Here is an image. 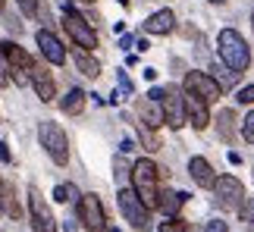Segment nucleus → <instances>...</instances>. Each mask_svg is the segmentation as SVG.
Returning a JSON list of instances; mask_svg holds the SVG:
<instances>
[{"label":"nucleus","instance_id":"ddd939ff","mask_svg":"<svg viewBox=\"0 0 254 232\" xmlns=\"http://www.w3.org/2000/svg\"><path fill=\"white\" fill-rule=\"evenodd\" d=\"M28 82L35 85V94H38V98H41L44 104L57 98V85H54V75H51V69H47V66H41V63H32Z\"/></svg>","mask_w":254,"mask_h":232},{"label":"nucleus","instance_id":"39448f33","mask_svg":"<svg viewBox=\"0 0 254 232\" xmlns=\"http://www.w3.org/2000/svg\"><path fill=\"white\" fill-rule=\"evenodd\" d=\"M242 198H245V185L236 176H217L213 182V204L220 210H239Z\"/></svg>","mask_w":254,"mask_h":232},{"label":"nucleus","instance_id":"c85d7f7f","mask_svg":"<svg viewBox=\"0 0 254 232\" xmlns=\"http://www.w3.org/2000/svg\"><path fill=\"white\" fill-rule=\"evenodd\" d=\"M213 72H220V82H217L220 88H229V85L236 82V72H229V69H213Z\"/></svg>","mask_w":254,"mask_h":232},{"label":"nucleus","instance_id":"f8f14e48","mask_svg":"<svg viewBox=\"0 0 254 232\" xmlns=\"http://www.w3.org/2000/svg\"><path fill=\"white\" fill-rule=\"evenodd\" d=\"M182 88L194 91L198 98H204L207 104H213V101L220 98V91H223L220 85H217V79H210L207 72H189V75H185V85H182Z\"/></svg>","mask_w":254,"mask_h":232},{"label":"nucleus","instance_id":"20e7f679","mask_svg":"<svg viewBox=\"0 0 254 232\" xmlns=\"http://www.w3.org/2000/svg\"><path fill=\"white\" fill-rule=\"evenodd\" d=\"M116 201H120V210H123L126 223H129L132 229H138V232L151 229V210L141 204V198L135 195L132 188H123L120 195H116Z\"/></svg>","mask_w":254,"mask_h":232},{"label":"nucleus","instance_id":"423d86ee","mask_svg":"<svg viewBox=\"0 0 254 232\" xmlns=\"http://www.w3.org/2000/svg\"><path fill=\"white\" fill-rule=\"evenodd\" d=\"M63 28L69 32V38L82 47V51H88V47L94 51L97 47V32L91 28L88 19H82L79 13H75V9H63Z\"/></svg>","mask_w":254,"mask_h":232},{"label":"nucleus","instance_id":"f03ea898","mask_svg":"<svg viewBox=\"0 0 254 232\" xmlns=\"http://www.w3.org/2000/svg\"><path fill=\"white\" fill-rule=\"evenodd\" d=\"M157 179H160V167L154 160H138L132 167V182H135V195L141 198V204L154 210L157 207V198H160V188H157Z\"/></svg>","mask_w":254,"mask_h":232},{"label":"nucleus","instance_id":"c9c22d12","mask_svg":"<svg viewBox=\"0 0 254 232\" xmlns=\"http://www.w3.org/2000/svg\"><path fill=\"white\" fill-rule=\"evenodd\" d=\"M0 160H6V163H9V148H6L3 141H0Z\"/></svg>","mask_w":254,"mask_h":232},{"label":"nucleus","instance_id":"2eb2a0df","mask_svg":"<svg viewBox=\"0 0 254 232\" xmlns=\"http://www.w3.org/2000/svg\"><path fill=\"white\" fill-rule=\"evenodd\" d=\"M189 173L201 188H213V182H217V173H213V167L204 157H191L189 160Z\"/></svg>","mask_w":254,"mask_h":232},{"label":"nucleus","instance_id":"37998d69","mask_svg":"<svg viewBox=\"0 0 254 232\" xmlns=\"http://www.w3.org/2000/svg\"><path fill=\"white\" fill-rule=\"evenodd\" d=\"M0 214H3V204H0Z\"/></svg>","mask_w":254,"mask_h":232},{"label":"nucleus","instance_id":"58836bf2","mask_svg":"<svg viewBox=\"0 0 254 232\" xmlns=\"http://www.w3.org/2000/svg\"><path fill=\"white\" fill-rule=\"evenodd\" d=\"M210 3H226V0H210Z\"/></svg>","mask_w":254,"mask_h":232},{"label":"nucleus","instance_id":"f257e3e1","mask_svg":"<svg viewBox=\"0 0 254 232\" xmlns=\"http://www.w3.org/2000/svg\"><path fill=\"white\" fill-rule=\"evenodd\" d=\"M217 51L223 57V63H226V69L236 72V75L245 72L248 66H251V47H248V41L236 32V28H223V32H220Z\"/></svg>","mask_w":254,"mask_h":232},{"label":"nucleus","instance_id":"a211bd4d","mask_svg":"<svg viewBox=\"0 0 254 232\" xmlns=\"http://www.w3.org/2000/svg\"><path fill=\"white\" fill-rule=\"evenodd\" d=\"M138 116L148 129H160L163 125V113H160V104L157 101H141L138 104Z\"/></svg>","mask_w":254,"mask_h":232},{"label":"nucleus","instance_id":"5701e85b","mask_svg":"<svg viewBox=\"0 0 254 232\" xmlns=\"http://www.w3.org/2000/svg\"><path fill=\"white\" fill-rule=\"evenodd\" d=\"M0 191H3V201H6V214L13 217V220H19V217H22V207H19V201L13 195V185H3Z\"/></svg>","mask_w":254,"mask_h":232},{"label":"nucleus","instance_id":"4be33fe9","mask_svg":"<svg viewBox=\"0 0 254 232\" xmlns=\"http://www.w3.org/2000/svg\"><path fill=\"white\" fill-rule=\"evenodd\" d=\"M138 138L144 141V148H148V151H160V138H157V132L148 129L144 122H138Z\"/></svg>","mask_w":254,"mask_h":232},{"label":"nucleus","instance_id":"f3484780","mask_svg":"<svg viewBox=\"0 0 254 232\" xmlns=\"http://www.w3.org/2000/svg\"><path fill=\"white\" fill-rule=\"evenodd\" d=\"M189 201V195L185 191H160V198H157V207L163 210L167 217H176L182 210V204Z\"/></svg>","mask_w":254,"mask_h":232},{"label":"nucleus","instance_id":"c756f323","mask_svg":"<svg viewBox=\"0 0 254 232\" xmlns=\"http://www.w3.org/2000/svg\"><path fill=\"white\" fill-rule=\"evenodd\" d=\"M236 101H239V104H254V85H248V88H242V91L236 94Z\"/></svg>","mask_w":254,"mask_h":232},{"label":"nucleus","instance_id":"cd10ccee","mask_svg":"<svg viewBox=\"0 0 254 232\" xmlns=\"http://www.w3.org/2000/svg\"><path fill=\"white\" fill-rule=\"evenodd\" d=\"M239 214H242V220H245V223H254V198H248L245 204L239 207Z\"/></svg>","mask_w":254,"mask_h":232},{"label":"nucleus","instance_id":"6e6552de","mask_svg":"<svg viewBox=\"0 0 254 232\" xmlns=\"http://www.w3.org/2000/svg\"><path fill=\"white\" fill-rule=\"evenodd\" d=\"M79 217H82V226L88 232H107V214H104V204L97 195H82L79 198Z\"/></svg>","mask_w":254,"mask_h":232},{"label":"nucleus","instance_id":"412c9836","mask_svg":"<svg viewBox=\"0 0 254 232\" xmlns=\"http://www.w3.org/2000/svg\"><path fill=\"white\" fill-rule=\"evenodd\" d=\"M75 66H79V72L88 75V79H97V75H101V63L88 51H75Z\"/></svg>","mask_w":254,"mask_h":232},{"label":"nucleus","instance_id":"ea45409f","mask_svg":"<svg viewBox=\"0 0 254 232\" xmlns=\"http://www.w3.org/2000/svg\"><path fill=\"white\" fill-rule=\"evenodd\" d=\"M120 3H123V6H129V0H120Z\"/></svg>","mask_w":254,"mask_h":232},{"label":"nucleus","instance_id":"dca6fc26","mask_svg":"<svg viewBox=\"0 0 254 232\" xmlns=\"http://www.w3.org/2000/svg\"><path fill=\"white\" fill-rule=\"evenodd\" d=\"M173 22H176V16L170 13V9H160V13L148 16L144 32H148V35H167V32H173Z\"/></svg>","mask_w":254,"mask_h":232},{"label":"nucleus","instance_id":"bb28decb","mask_svg":"<svg viewBox=\"0 0 254 232\" xmlns=\"http://www.w3.org/2000/svg\"><path fill=\"white\" fill-rule=\"evenodd\" d=\"M242 138H245V141H254V110L245 116V119H242Z\"/></svg>","mask_w":254,"mask_h":232},{"label":"nucleus","instance_id":"b1692460","mask_svg":"<svg viewBox=\"0 0 254 232\" xmlns=\"http://www.w3.org/2000/svg\"><path fill=\"white\" fill-rule=\"evenodd\" d=\"M54 198L60 201V204H66V201H75V198H79V191H75V185H57L54 188Z\"/></svg>","mask_w":254,"mask_h":232},{"label":"nucleus","instance_id":"f704fd0d","mask_svg":"<svg viewBox=\"0 0 254 232\" xmlns=\"http://www.w3.org/2000/svg\"><path fill=\"white\" fill-rule=\"evenodd\" d=\"M120 47H123V51H129V47H132V38L123 35V38H120Z\"/></svg>","mask_w":254,"mask_h":232},{"label":"nucleus","instance_id":"6ab92c4d","mask_svg":"<svg viewBox=\"0 0 254 232\" xmlns=\"http://www.w3.org/2000/svg\"><path fill=\"white\" fill-rule=\"evenodd\" d=\"M217 135L226 144L236 141V113H232V110H220L217 113Z\"/></svg>","mask_w":254,"mask_h":232},{"label":"nucleus","instance_id":"a878e982","mask_svg":"<svg viewBox=\"0 0 254 232\" xmlns=\"http://www.w3.org/2000/svg\"><path fill=\"white\" fill-rule=\"evenodd\" d=\"M19 3V9H22V13L28 16V19H35L38 13H41V6H38V0H16Z\"/></svg>","mask_w":254,"mask_h":232},{"label":"nucleus","instance_id":"7ed1b4c3","mask_svg":"<svg viewBox=\"0 0 254 232\" xmlns=\"http://www.w3.org/2000/svg\"><path fill=\"white\" fill-rule=\"evenodd\" d=\"M38 138H41V148L51 154L54 163H60V167L69 163V141H66V132L54 119H41V125H38Z\"/></svg>","mask_w":254,"mask_h":232},{"label":"nucleus","instance_id":"72a5a7b5","mask_svg":"<svg viewBox=\"0 0 254 232\" xmlns=\"http://www.w3.org/2000/svg\"><path fill=\"white\" fill-rule=\"evenodd\" d=\"M163 98V88H151V94H148V101H160Z\"/></svg>","mask_w":254,"mask_h":232},{"label":"nucleus","instance_id":"4468645a","mask_svg":"<svg viewBox=\"0 0 254 232\" xmlns=\"http://www.w3.org/2000/svg\"><path fill=\"white\" fill-rule=\"evenodd\" d=\"M35 41H38V47H41V54H44L47 63H54V66H63L66 63V47L60 44V38H57L54 32L41 28V32L35 35Z\"/></svg>","mask_w":254,"mask_h":232},{"label":"nucleus","instance_id":"0eeeda50","mask_svg":"<svg viewBox=\"0 0 254 232\" xmlns=\"http://www.w3.org/2000/svg\"><path fill=\"white\" fill-rule=\"evenodd\" d=\"M0 54H3L6 63H9L6 72H13L9 79H16V85H28V72H32V63H35L32 57H28L16 41H3L0 44Z\"/></svg>","mask_w":254,"mask_h":232},{"label":"nucleus","instance_id":"1a4fd4ad","mask_svg":"<svg viewBox=\"0 0 254 232\" xmlns=\"http://www.w3.org/2000/svg\"><path fill=\"white\" fill-rule=\"evenodd\" d=\"M160 104V113H163V122L170 125V129H182L185 125V107H182V88H163V98L157 101Z\"/></svg>","mask_w":254,"mask_h":232},{"label":"nucleus","instance_id":"473e14b6","mask_svg":"<svg viewBox=\"0 0 254 232\" xmlns=\"http://www.w3.org/2000/svg\"><path fill=\"white\" fill-rule=\"evenodd\" d=\"M9 85V72H6V63L0 60V88H6Z\"/></svg>","mask_w":254,"mask_h":232},{"label":"nucleus","instance_id":"e433bc0d","mask_svg":"<svg viewBox=\"0 0 254 232\" xmlns=\"http://www.w3.org/2000/svg\"><path fill=\"white\" fill-rule=\"evenodd\" d=\"M229 163H236V167H239V163H242V154L239 151H229Z\"/></svg>","mask_w":254,"mask_h":232},{"label":"nucleus","instance_id":"9b49d317","mask_svg":"<svg viewBox=\"0 0 254 232\" xmlns=\"http://www.w3.org/2000/svg\"><path fill=\"white\" fill-rule=\"evenodd\" d=\"M28 210H32V226L35 232H57V220L47 207V201L41 198V191L32 188L28 191Z\"/></svg>","mask_w":254,"mask_h":232},{"label":"nucleus","instance_id":"c03bdc74","mask_svg":"<svg viewBox=\"0 0 254 232\" xmlns=\"http://www.w3.org/2000/svg\"><path fill=\"white\" fill-rule=\"evenodd\" d=\"M60 3H66V0H60Z\"/></svg>","mask_w":254,"mask_h":232},{"label":"nucleus","instance_id":"4c0bfd02","mask_svg":"<svg viewBox=\"0 0 254 232\" xmlns=\"http://www.w3.org/2000/svg\"><path fill=\"white\" fill-rule=\"evenodd\" d=\"M0 13H6V3H3V0H0Z\"/></svg>","mask_w":254,"mask_h":232},{"label":"nucleus","instance_id":"a19ab883","mask_svg":"<svg viewBox=\"0 0 254 232\" xmlns=\"http://www.w3.org/2000/svg\"><path fill=\"white\" fill-rule=\"evenodd\" d=\"M251 28H254V13H251Z\"/></svg>","mask_w":254,"mask_h":232},{"label":"nucleus","instance_id":"9d476101","mask_svg":"<svg viewBox=\"0 0 254 232\" xmlns=\"http://www.w3.org/2000/svg\"><path fill=\"white\" fill-rule=\"evenodd\" d=\"M182 107H185V122H191L198 132L210 125V104L204 98H198L194 91L182 88Z\"/></svg>","mask_w":254,"mask_h":232},{"label":"nucleus","instance_id":"aec40b11","mask_svg":"<svg viewBox=\"0 0 254 232\" xmlns=\"http://www.w3.org/2000/svg\"><path fill=\"white\" fill-rule=\"evenodd\" d=\"M60 110L69 113V116H79V113L85 110V91H82V88H72V91L60 101Z\"/></svg>","mask_w":254,"mask_h":232},{"label":"nucleus","instance_id":"79ce46f5","mask_svg":"<svg viewBox=\"0 0 254 232\" xmlns=\"http://www.w3.org/2000/svg\"><path fill=\"white\" fill-rule=\"evenodd\" d=\"M82 3H94V0H82Z\"/></svg>","mask_w":254,"mask_h":232},{"label":"nucleus","instance_id":"393cba45","mask_svg":"<svg viewBox=\"0 0 254 232\" xmlns=\"http://www.w3.org/2000/svg\"><path fill=\"white\" fill-rule=\"evenodd\" d=\"M160 232H189V229H185V220L170 217V220H163V223H160Z\"/></svg>","mask_w":254,"mask_h":232},{"label":"nucleus","instance_id":"2f4dec72","mask_svg":"<svg viewBox=\"0 0 254 232\" xmlns=\"http://www.w3.org/2000/svg\"><path fill=\"white\" fill-rule=\"evenodd\" d=\"M116 75H120V85H123V91H126V94H132V82H129V75H126L123 69L116 72Z\"/></svg>","mask_w":254,"mask_h":232},{"label":"nucleus","instance_id":"7c9ffc66","mask_svg":"<svg viewBox=\"0 0 254 232\" xmlns=\"http://www.w3.org/2000/svg\"><path fill=\"white\" fill-rule=\"evenodd\" d=\"M204 232H229V226L223 223V220H210V223H207V229H204Z\"/></svg>","mask_w":254,"mask_h":232}]
</instances>
